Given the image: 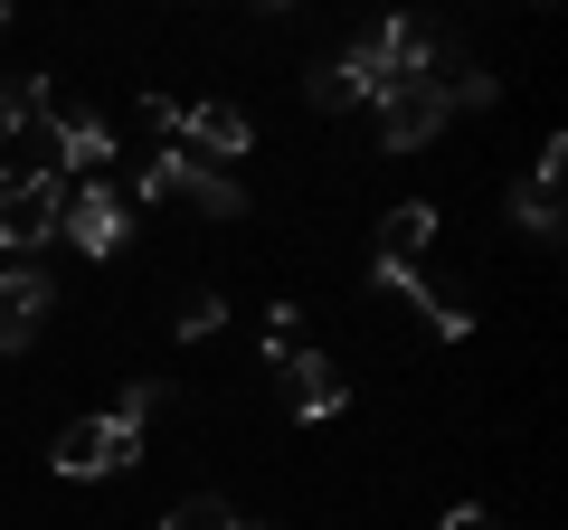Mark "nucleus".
<instances>
[{"mask_svg": "<svg viewBox=\"0 0 568 530\" xmlns=\"http://www.w3.org/2000/svg\"><path fill=\"white\" fill-rule=\"evenodd\" d=\"M10 133H20V104H10V85H0V143H10Z\"/></svg>", "mask_w": 568, "mask_h": 530, "instance_id": "obj_20", "label": "nucleus"}, {"mask_svg": "<svg viewBox=\"0 0 568 530\" xmlns=\"http://www.w3.org/2000/svg\"><path fill=\"white\" fill-rule=\"evenodd\" d=\"M369 114H379V152H417V143L446 133L455 104H446V77H407V85H388Z\"/></svg>", "mask_w": 568, "mask_h": 530, "instance_id": "obj_3", "label": "nucleus"}, {"mask_svg": "<svg viewBox=\"0 0 568 530\" xmlns=\"http://www.w3.org/2000/svg\"><path fill=\"white\" fill-rule=\"evenodd\" d=\"M162 530H237V511H227L219 492H190V502L162 511Z\"/></svg>", "mask_w": 568, "mask_h": 530, "instance_id": "obj_13", "label": "nucleus"}, {"mask_svg": "<svg viewBox=\"0 0 568 530\" xmlns=\"http://www.w3.org/2000/svg\"><path fill=\"white\" fill-rule=\"evenodd\" d=\"M219 323H227V304H219V294H190V304H181V342H209Z\"/></svg>", "mask_w": 568, "mask_h": 530, "instance_id": "obj_16", "label": "nucleus"}, {"mask_svg": "<svg viewBox=\"0 0 568 530\" xmlns=\"http://www.w3.org/2000/svg\"><path fill=\"white\" fill-rule=\"evenodd\" d=\"M436 530H503V521H493L484 502H455V511H446V521H436Z\"/></svg>", "mask_w": 568, "mask_h": 530, "instance_id": "obj_19", "label": "nucleus"}, {"mask_svg": "<svg viewBox=\"0 0 568 530\" xmlns=\"http://www.w3.org/2000/svg\"><path fill=\"white\" fill-rule=\"evenodd\" d=\"M0 29H10V0H0Z\"/></svg>", "mask_w": 568, "mask_h": 530, "instance_id": "obj_21", "label": "nucleus"}, {"mask_svg": "<svg viewBox=\"0 0 568 530\" xmlns=\"http://www.w3.org/2000/svg\"><path fill=\"white\" fill-rule=\"evenodd\" d=\"M58 218H67V181L58 171H39V162L0 171V246H48Z\"/></svg>", "mask_w": 568, "mask_h": 530, "instance_id": "obj_2", "label": "nucleus"}, {"mask_svg": "<svg viewBox=\"0 0 568 530\" xmlns=\"http://www.w3.org/2000/svg\"><path fill=\"white\" fill-rule=\"evenodd\" d=\"M181 171H190V152H152L142 181H133V200H181Z\"/></svg>", "mask_w": 568, "mask_h": 530, "instance_id": "obj_15", "label": "nucleus"}, {"mask_svg": "<svg viewBox=\"0 0 568 530\" xmlns=\"http://www.w3.org/2000/svg\"><path fill=\"white\" fill-rule=\"evenodd\" d=\"M162 398H171V388H162V379H133V388H123V408H114V417H123V427H142V417L162 408Z\"/></svg>", "mask_w": 568, "mask_h": 530, "instance_id": "obj_17", "label": "nucleus"}, {"mask_svg": "<svg viewBox=\"0 0 568 530\" xmlns=\"http://www.w3.org/2000/svg\"><path fill=\"white\" fill-rule=\"evenodd\" d=\"M181 200L200 208V218H246V190L227 181V171H209V162H190V171H181Z\"/></svg>", "mask_w": 568, "mask_h": 530, "instance_id": "obj_12", "label": "nucleus"}, {"mask_svg": "<svg viewBox=\"0 0 568 530\" xmlns=\"http://www.w3.org/2000/svg\"><path fill=\"white\" fill-rule=\"evenodd\" d=\"M559 181H568V143L549 133L540 162H530V181L511 190V227H530V237H559Z\"/></svg>", "mask_w": 568, "mask_h": 530, "instance_id": "obj_8", "label": "nucleus"}, {"mask_svg": "<svg viewBox=\"0 0 568 530\" xmlns=\"http://www.w3.org/2000/svg\"><path fill=\"white\" fill-rule=\"evenodd\" d=\"M48 133H58V171H104L114 162V123L104 114H58Z\"/></svg>", "mask_w": 568, "mask_h": 530, "instance_id": "obj_10", "label": "nucleus"}, {"mask_svg": "<svg viewBox=\"0 0 568 530\" xmlns=\"http://www.w3.org/2000/svg\"><path fill=\"white\" fill-rule=\"evenodd\" d=\"M379 58H388V85L436 77V29H426V20H388L379 29Z\"/></svg>", "mask_w": 568, "mask_h": 530, "instance_id": "obj_11", "label": "nucleus"}, {"mask_svg": "<svg viewBox=\"0 0 568 530\" xmlns=\"http://www.w3.org/2000/svg\"><path fill=\"white\" fill-rule=\"evenodd\" d=\"M171 143H190V162L209 152V171H219V162H237V152L256 143V123H246L237 104H181V114H171Z\"/></svg>", "mask_w": 568, "mask_h": 530, "instance_id": "obj_5", "label": "nucleus"}, {"mask_svg": "<svg viewBox=\"0 0 568 530\" xmlns=\"http://www.w3.org/2000/svg\"><path fill=\"white\" fill-rule=\"evenodd\" d=\"M48 313H58V285H48L39 265H10L0 275V350H29L48 332Z\"/></svg>", "mask_w": 568, "mask_h": 530, "instance_id": "obj_6", "label": "nucleus"}, {"mask_svg": "<svg viewBox=\"0 0 568 530\" xmlns=\"http://www.w3.org/2000/svg\"><path fill=\"white\" fill-rule=\"evenodd\" d=\"M284 408L304 417H342L351 408V379H342V360H332V350H294V360H284Z\"/></svg>", "mask_w": 568, "mask_h": 530, "instance_id": "obj_7", "label": "nucleus"}, {"mask_svg": "<svg viewBox=\"0 0 568 530\" xmlns=\"http://www.w3.org/2000/svg\"><path fill=\"white\" fill-rule=\"evenodd\" d=\"M436 227H446V218H436V200H398L379 218V265H417L426 246H436Z\"/></svg>", "mask_w": 568, "mask_h": 530, "instance_id": "obj_9", "label": "nucleus"}, {"mask_svg": "<svg viewBox=\"0 0 568 530\" xmlns=\"http://www.w3.org/2000/svg\"><path fill=\"white\" fill-rule=\"evenodd\" d=\"M313 104H323V114H342V104H351V85H342V67H313Z\"/></svg>", "mask_w": 568, "mask_h": 530, "instance_id": "obj_18", "label": "nucleus"}, {"mask_svg": "<svg viewBox=\"0 0 568 530\" xmlns=\"http://www.w3.org/2000/svg\"><path fill=\"white\" fill-rule=\"evenodd\" d=\"M369 285H379L388 304H417V313H436V294H426V275H417V265H369Z\"/></svg>", "mask_w": 568, "mask_h": 530, "instance_id": "obj_14", "label": "nucleus"}, {"mask_svg": "<svg viewBox=\"0 0 568 530\" xmlns=\"http://www.w3.org/2000/svg\"><path fill=\"white\" fill-rule=\"evenodd\" d=\"M133 455H142V427H123V417L104 408V417H77V427H58L48 465H58L67 483H104V473H123Z\"/></svg>", "mask_w": 568, "mask_h": 530, "instance_id": "obj_1", "label": "nucleus"}, {"mask_svg": "<svg viewBox=\"0 0 568 530\" xmlns=\"http://www.w3.org/2000/svg\"><path fill=\"white\" fill-rule=\"evenodd\" d=\"M58 237L77 246V256H114V246L133 237V208H123V190H104V181H85L77 200H67V218H58Z\"/></svg>", "mask_w": 568, "mask_h": 530, "instance_id": "obj_4", "label": "nucleus"}]
</instances>
